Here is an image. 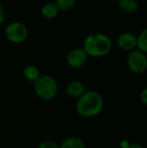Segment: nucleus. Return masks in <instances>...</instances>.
I'll return each mask as SVG.
<instances>
[{
  "instance_id": "nucleus-5",
  "label": "nucleus",
  "mask_w": 147,
  "mask_h": 148,
  "mask_svg": "<svg viewBox=\"0 0 147 148\" xmlns=\"http://www.w3.org/2000/svg\"><path fill=\"white\" fill-rule=\"evenodd\" d=\"M127 64L129 70L134 74H143L147 69V57L146 53L134 49L130 51L127 58Z\"/></svg>"
},
{
  "instance_id": "nucleus-14",
  "label": "nucleus",
  "mask_w": 147,
  "mask_h": 148,
  "mask_svg": "<svg viewBox=\"0 0 147 148\" xmlns=\"http://www.w3.org/2000/svg\"><path fill=\"white\" fill-rule=\"evenodd\" d=\"M76 0H55V4L61 11H68L75 6Z\"/></svg>"
},
{
  "instance_id": "nucleus-13",
  "label": "nucleus",
  "mask_w": 147,
  "mask_h": 148,
  "mask_svg": "<svg viewBox=\"0 0 147 148\" xmlns=\"http://www.w3.org/2000/svg\"><path fill=\"white\" fill-rule=\"evenodd\" d=\"M136 47L142 53H147V29H143L136 36Z\"/></svg>"
},
{
  "instance_id": "nucleus-11",
  "label": "nucleus",
  "mask_w": 147,
  "mask_h": 148,
  "mask_svg": "<svg viewBox=\"0 0 147 148\" xmlns=\"http://www.w3.org/2000/svg\"><path fill=\"white\" fill-rule=\"evenodd\" d=\"M59 148H86V144L81 138L72 136L65 139L59 145Z\"/></svg>"
},
{
  "instance_id": "nucleus-18",
  "label": "nucleus",
  "mask_w": 147,
  "mask_h": 148,
  "mask_svg": "<svg viewBox=\"0 0 147 148\" xmlns=\"http://www.w3.org/2000/svg\"><path fill=\"white\" fill-rule=\"evenodd\" d=\"M127 148H144V147L140 144H137V143H132V144H130Z\"/></svg>"
},
{
  "instance_id": "nucleus-1",
  "label": "nucleus",
  "mask_w": 147,
  "mask_h": 148,
  "mask_svg": "<svg viewBox=\"0 0 147 148\" xmlns=\"http://www.w3.org/2000/svg\"><path fill=\"white\" fill-rule=\"evenodd\" d=\"M104 108V99L96 91H89L81 96L76 103V110L84 118H93L98 116Z\"/></svg>"
},
{
  "instance_id": "nucleus-16",
  "label": "nucleus",
  "mask_w": 147,
  "mask_h": 148,
  "mask_svg": "<svg viewBox=\"0 0 147 148\" xmlns=\"http://www.w3.org/2000/svg\"><path fill=\"white\" fill-rule=\"evenodd\" d=\"M139 99L143 105H147V88H144L139 95Z\"/></svg>"
},
{
  "instance_id": "nucleus-15",
  "label": "nucleus",
  "mask_w": 147,
  "mask_h": 148,
  "mask_svg": "<svg viewBox=\"0 0 147 148\" xmlns=\"http://www.w3.org/2000/svg\"><path fill=\"white\" fill-rule=\"evenodd\" d=\"M37 148H59V145L57 144L55 141L47 139V140L42 141V142L38 145Z\"/></svg>"
},
{
  "instance_id": "nucleus-10",
  "label": "nucleus",
  "mask_w": 147,
  "mask_h": 148,
  "mask_svg": "<svg viewBox=\"0 0 147 148\" xmlns=\"http://www.w3.org/2000/svg\"><path fill=\"white\" fill-rule=\"evenodd\" d=\"M57 13H59V9L55 2H47L41 8V15L46 19H53L57 15Z\"/></svg>"
},
{
  "instance_id": "nucleus-9",
  "label": "nucleus",
  "mask_w": 147,
  "mask_h": 148,
  "mask_svg": "<svg viewBox=\"0 0 147 148\" xmlns=\"http://www.w3.org/2000/svg\"><path fill=\"white\" fill-rule=\"evenodd\" d=\"M118 7L121 11L127 14H132L136 12L139 7V3L137 0H118Z\"/></svg>"
},
{
  "instance_id": "nucleus-8",
  "label": "nucleus",
  "mask_w": 147,
  "mask_h": 148,
  "mask_svg": "<svg viewBox=\"0 0 147 148\" xmlns=\"http://www.w3.org/2000/svg\"><path fill=\"white\" fill-rule=\"evenodd\" d=\"M66 92L71 98L78 100L81 96H83L86 93V87L80 81H72L68 84Z\"/></svg>"
},
{
  "instance_id": "nucleus-4",
  "label": "nucleus",
  "mask_w": 147,
  "mask_h": 148,
  "mask_svg": "<svg viewBox=\"0 0 147 148\" xmlns=\"http://www.w3.org/2000/svg\"><path fill=\"white\" fill-rule=\"evenodd\" d=\"M6 38L13 43H21L27 38L28 29L22 22L13 21L5 28Z\"/></svg>"
},
{
  "instance_id": "nucleus-17",
  "label": "nucleus",
  "mask_w": 147,
  "mask_h": 148,
  "mask_svg": "<svg viewBox=\"0 0 147 148\" xmlns=\"http://www.w3.org/2000/svg\"><path fill=\"white\" fill-rule=\"evenodd\" d=\"M4 18H5V12H4L3 7L0 5V24L4 21Z\"/></svg>"
},
{
  "instance_id": "nucleus-6",
  "label": "nucleus",
  "mask_w": 147,
  "mask_h": 148,
  "mask_svg": "<svg viewBox=\"0 0 147 148\" xmlns=\"http://www.w3.org/2000/svg\"><path fill=\"white\" fill-rule=\"evenodd\" d=\"M88 56L83 49H75L69 53L67 57V62L71 68L80 69L86 64Z\"/></svg>"
},
{
  "instance_id": "nucleus-7",
  "label": "nucleus",
  "mask_w": 147,
  "mask_h": 148,
  "mask_svg": "<svg viewBox=\"0 0 147 148\" xmlns=\"http://www.w3.org/2000/svg\"><path fill=\"white\" fill-rule=\"evenodd\" d=\"M117 45L121 49L132 51L136 49V36L131 32H123L118 36Z\"/></svg>"
},
{
  "instance_id": "nucleus-2",
  "label": "nucleus",
  "mask_w": 147,
  "mask_h": 148,
  "mask_svg": "<svg viewBox=\"0 0 147 148\" xmlns=\"http://www.w3.org/2000/svg\"><path fill=\"white\" fill-rule=\"evenodd\" d=\"M82 49L88 57L102 58L111 51L112 41L104 33H93L86 37Z\"/></svg>"
},
{
  "instance_id": "nucleus-3",
  "label": "nucleus",
  "mask_w": 147,
  "mask_h": 148,
  "mask_svg": "<svg viewBox=\"0 0 147 148\" xmlns=\"http://www.w3.org/2000/svg\"><path fill=\"white\" fill-rule=\"evenodd\" d=\"M34 92L41 100L49 101L57 96L59 86L55 78L49 75H42L34 83Z\"/></svg>"
},
{
  "instance_id": "nucleus-12",
  "label": "nucleus",
  "mask_w": 147,
  "mask_h": 148,
  "mask_svg": "<svg viewBox=\"0 0 147 148\" xmlns=\"http://www.w3.org/2000/svg\"><path fill=\"white\" fill-rule=\"evenodd\" d=\"M40 76L41 75L39 73V70L34 64L26 66L23 70V77L25 78L26 81L30 83H34Z\"/></svg>"
}]
</instances>
